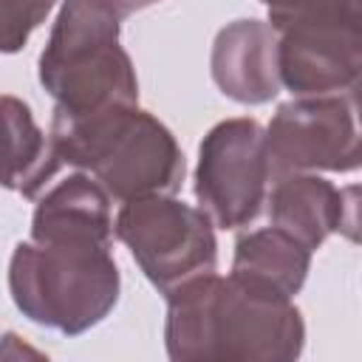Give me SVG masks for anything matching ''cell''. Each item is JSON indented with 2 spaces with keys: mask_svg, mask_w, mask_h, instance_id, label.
I'll use <instances>...</instances> for the list:
<instances>
[{
  "mask_svg": "<svg viewBox=\"0 0 362 362\" xmlns=\"http://www.w3.org/2000/svg\"><path fill=\"white\" fill-rule=\"evenodd\" d=\"M110 243L25 240L8 263L14 305L37 325L76 337L99 325L119 300Z\"/></svg>",
  "mask_w": 362,
  "mask_h": 362,
  "instance_id": "cell-3",
  "label": "cell"
},
{
  "mask_svg": "<svg viewBox=\"0 0 362 362\" xmlns=\"http://www.w3.org/2000/svg\"><path fill=\"white\" fill-rule=\"evenodd\" d=\"M119 17L102 0H65L40 54V82L65 113H93L139 102L130 54L119 45Z\"/></svg>",
  "mask_w": 362,
  "mask_h": 362,
  "instance_id": "cell-4",
  "label": "cell"
},
{
  "mask_svg": "<svg viewBox=\"0 0 362 362\" xmlns=\"http://www.w3.org/2000/svg\"><path fill=\"white\" fill-rule=\"evenodd\" d=\"M110 195L85 173L68 175L51 187L34 209L31 240H90L110 243Z\"/></svg>",
  "mask_w": 362,
  "mask_h": 362,
  "instance_id": "cell-11",
  "label": "cell"
},
{
  "mask_svg": "<svg viewBox=\"0 0 362 362\" xmlns=\"http://www.w3.org/2000/svg\"><path fill=\"white\" fill-rule=\"evenodd\" d=\"M269 8V25L280 28L286 23L303 20H362V0H260Z\"/></svg>",
  "mask_w": 362,
  "mask_h": 362,
  "instance_id": "cell-14",
  "label": "cell"
},
{
  "mask_svg": "<svg viewBox=\"0 0 362 362\" xmlns=\"http://www.w3.org/2000/svg\"><path fill=\"white\" fill-rule=\"evenodd\" d=\"M48 139L62 164L88 170L122 204L144 195H175L187 173L170 127L136 105L93 113L57 107Z\"/></svg>",
  "mask_w": 362,
  "mask_h": 362,
  "instance_id": "cell-2",
  "label": "cell"
},
{
  "mask_svg": "<svg viewBox=\"0 0 362 362\" xmlns=\"http://www.w3.org/2000/svg\"><path fill=\"white\" fill-rule=\"evenodd\" d=\"M57 0H0V54L20 51Z\"/></svg>",
  "mask_w": 362,
  "mask_h": 362,
  "instance_id": "cell-15",
  "label": "cell"
},
{
  "mask_svg": "<svg viewBox=\"0 0 362 362\" xmlns=\"http://www.w3.org/2000/svg\"><path fill=\"white\" fill-rule=\"evenodd\" d=\"M269 178L266 130L260 122L246 116L226 119L204 136L195 167V198L212 226H249L266 204Z\"/></svg>",
  "mask_w": 362,
  "mask_h": 362,
  "instance_id": "cell-6",
  "label": "cell"
},
{
  "mask_svg": "<svg viewBox=\"0 0 362 362\" xmlns=\"http://www.w3.org/2000/svg\"><path fill=\"white\" fill-rule=\"evenodd\" d=\"M269 173H351L359 167L356 99L348 93L297 96L277 107L266 130Z\"/></svg>",
  "mask_w": 362,
  "mask_h": 362,
  "instance_id": "cell-7",
  "label": "cell"
},
{
  "mask_svg": "<svg viewBox=\"0 0 362 362\" xmlns=\"http://www.w3.org/2000/svg\"><path fill=\"white\" fill-rule=\"evenodd\" d=\"M119 20H124V17H130V14H136V11H141V8H147V6H153V3H161V0H102Z\"/></svg>",
  "mask_w": 362,
  "mask_h": 362,
  "instance_id": "cell-16",
  "label": "cell"
},
{
  "mask_svg": "<svg viewBox=\"0 0 362 362\" xmlns=\"http://www.w3.org/2000/svg\"><path fill=\"white\" fill-rule=\"evenodd\" d=\"M212 79L240 105H263L280 90L277 31L263 20H235L212 45Z\"/></svg>",
  "mask_w": 362,
  "mask_h": 362,
  "instance_id": "cell-10",
  "label": "cell"
},
{
  "mask_svg": "<svg viewBox=\"0 0 362 362\" xmlns=\"http://www.w3.org/2000/svg\"><path fill=\"white\" fill-rule=\"evenodd\" d=\"M362 20H303L277 31L280 85L297 96L348 93L359 85Z\"/></svg>",
  "mask_w": 362,
  "mask_h": 362,
  "instance_id": "cell-8",
  "label": "cell"
},
{
  "mask_svg": "<svg viewBox=\"0 0 362 362\" xmlns=\"http://www.w3.org/2000/svg\"><path fill=\"white\" fill-rule=\"evenodd\" d=\"M311 269V252L277 226L255 229L235 243L232 274L266 291L294 297Z\"/></svg>",
  "mask_w": 362,
  "mask_h": 362,
  "instance_id": "cell-13",
  "label": "cell"
},
{
  "mask_svg": "<svg viewBox=\"0 0 362 362\" xmlns=\"http://www.w3.org/2000/svg\"><path fill=\"white\" fill-rule=\"evenodd\" d=\"M113 232L164 297L178 286L215 272L218 240L212 221L173 195L124 201Z\"/></svg>",
  "mask_w": 362,
  "mask_h": 362,
  "instance_id": "cell-5",
  "label": "cell"
},
{
  "mask_svg": "<svg viewBox=\"0 0 362 362\" xmlns=\"http://www.w3.org/2000/svg\"><path fill=\"white\" fill-rule=\"evenodd\" d=\"M51 139L40 130L31 107L3 93L0 96V187L37 198L59 170Z\"/></svg>",
  "mask_w": 362,
  "mask_h": 362,
  "instance_id": "cell-12",
  "label": "cell"
},
{
  "mask_svg": "<svg viewBox=\"0 0 362 362\" xmlns=\"http://www.w3.org/2000/svg\"><path fill=\"white\" fill-rule=\"evenodd\" d=\"M356 187L337 189L320 175L291 173L277 178L269 195V218L272 226L288 232L314 252L334 232H345L356 240Z\"/></svg>",
  "mask_w": 362,
  "mask_h": 362,
  "instance_id": "cell-9",
  "label": "cell"
},
{
  "mask_svg": "<svg viewBox=\"0 0 362 362\" xmlns=\"http://www.w3.org/2000/svg\"><path fill=\"white\" fill-rule=\"evenodd\" d=\"M164 345L175 362H288L303 354L305 322L291 297L209 272L167 294Z\"/></svg>",
  "mask_w": 362,
  "mask_h": 362,
  "instance_id": "cell-1",
  "label": "cell"
}]
</instances>
